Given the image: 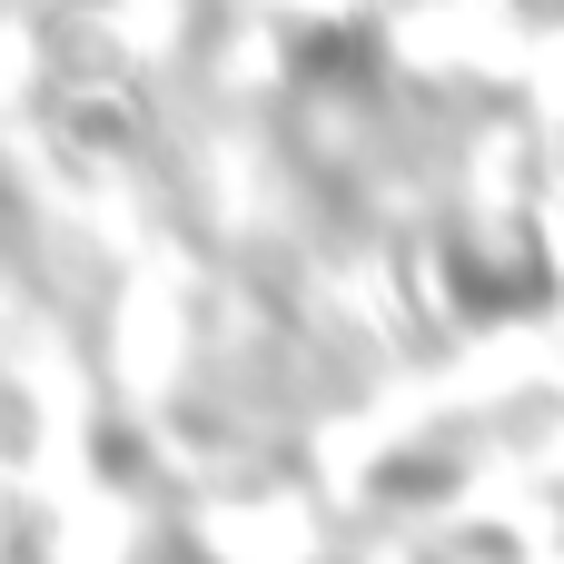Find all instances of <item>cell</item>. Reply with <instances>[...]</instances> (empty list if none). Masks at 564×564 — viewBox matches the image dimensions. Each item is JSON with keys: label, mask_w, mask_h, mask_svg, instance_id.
<instances>
[{"label": "cell", "mask_w": 564, "mask_h": 564, "mask_svg": "<svg viewBox=\"0 0 564 564\" xmlns=\"http://www.w3.org/2000/svg\"><path fill=\"white\" fill-rule=\"evenodd\" d=\"M50 119H59V139L69 149H89V159H109V149H129L139 129H149V89L129 79V59L119 50H69L59 59V79H50Z\"/></svg>", "instance_id": "cell-1"}]
</instances>
